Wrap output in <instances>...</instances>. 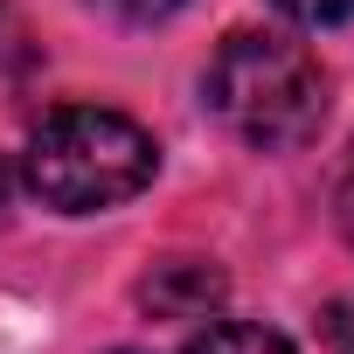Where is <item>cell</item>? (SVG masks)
<instances>
[{"label":"cell","instance_id":"6da1fadb","mask_svg":"<svg viewBox=\"0 0 354 354\" xmlns=\"http://www.w3.org/2000/svg\"><path fill=\"white\" fill-rule=\"evenodd\" d=\"M160 167V146L146 125L104 104H63L28 139V188L63 216H97L132 202Z\"/></svg>","mask_w":354,"mask_h":354},{"label":"cell","instance_id":"7a4b0ae2","mask_svg":"<svg viewBox=\"0 0 354 354\" xmlns=\"http://www.w3.org/2000/svg\"><path fill=\"white\" fill-rule=\"evenodd\" d=\"M209 111L264 153H292L326 118V70L306 42L285 35H230L209 63Z\"/></svg>","mask_w":354,"mask_h":354},{"label":"cell","instance_id":"3957f363","mask_svg":"<svg viewBox=\"0 0 354 354\" xmlns=\"http://www.w3.org/2000/svg\"><path fill=\"white\" fill-rule=\"evenodd\" d=\"M223 292L230 285H223V271L209 257H167V264H153L139 278V306L153 319H209L223 306Z\"/></svg>","mask_w":354,"mask_h":354},{"label":"cell","instance_id":"277c9868","mask_svg":"<svg viewBox=\"0 0 354 354\" xmlns=\"http://www.w3.org/2000/svg\"><path fill=\"white\" fill-rule=\"evenodd\" d=\"M188 354H292V340L271 326H250V319H209L188 340Z\"/></svg>","mask_w":354,"mask_h":354},{"label":"cell","instance_id":"5b68a950","mask_svg":"<svg viewBox=\"0 0 354 354\" xmlns=\"http://www.w3.org/2000/svg\"><path fill=\"white\" fill-rule=\"evenodd\" d=\"M271 8L292 15V21H306V28H333V21L354 15V0H271Z\"/></svg>","mask_w":354,"mask_h":354},{"label":"cell","instance_id":"8992f818","mask_svg":"<svg viewBox=\"0 0 354 354\" xmlns=\"http://www.w3.org/2000/svg\"><path fill=\"white\" fill-rule=\"evenodd\" d=\"M111 15H125V21H160V15H174L181 0H104Z\"/></svg>","mask_w":354,"mask_h":354},{"label":"cell","instance_id":"52a82bcc","mask_svg":"<svg viewBox=\"0 0 354 354\" xmlns=\"http://www.w3.org/2000/svg\"><path fill=\"white\" fill-rule=\"evenodd\" d=\"M340 230H347V243H354V160H347V174H340Z\"/></svg>","mask_w":354,"mask_h":354},{"label":"cell","instance_id":"ba28073f","mask_svg":"<svg viewBox=\"0 0 354 354\" xmlns=\"http://www.w3.org/2000/svg\"><path fill=\"white\" fill-rule=\"evenodd\" d=\"M333 354H354V313L333 319Z\"/></svg>","mask_w":354,"mask_h":354},{"label":"cell","instance_id":"9c48e42d","mask_svg":"<svg viewBox=\"0 0 354 354\" xmlns=\"http://www.w3.org/2000/svg\"><path fill=\"white\" fill-rule=\"evenodd\" d=\"M8 195H15V174H8V160H0V216H8Z\"/></svg>","mask_w":354,"mask_h":354},{"label":"cell","instance_id":"30bf717a","mask_svg":"<svg viewBox=\"0 0 354 354\" xmlns=\"http://www.w3.org/2000/svg\"><path fill=\"white\" fill-rule=\"evenodd\" d=\"M125 354H132V347H125Z\"/></svg>","mask_w":354,"mask_h":354}]
</instances>
